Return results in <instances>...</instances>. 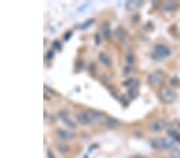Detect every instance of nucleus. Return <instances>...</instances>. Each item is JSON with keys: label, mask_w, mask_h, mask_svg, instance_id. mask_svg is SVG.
<instances>
[{"label": "nucleus", "mask_w": 180, "mask_h": 158, "mask_svg": "<svg viewBox=\"0 0 180 158\" xmlns=\"http://www.w3.org/2000/svg\"><path fill=\"white\" fill-rule=\"evenodd\" d=\"M125 61H126V63H127L128 65L131 66L134 63V62H135V57H134L133 54L130 52L127 53L126 55V56H125Z\"/></svg>", "instance_id": "obj_20"}, {"label": "nucleus", "mask_w": 180, "mask_h": 158, "mask_svg": "<svg viewBox=\"0 0 180 158\" xmlns=\"http://www.w3.org/2000/svg\"><path fill=\"white\" fill-rule=\"evenodd\" d=\"M105 124L107 125L108 128L112 129H117V128H118L120 125L119 121L112 117H107V119H106Z\"/></svg>", "instance_id": "obj_14"}, {"label": "nucleus", "mask_w": 180, "mask_h": 158, "mask_svg": "<svg viewBox=\"0 0 180 158\" xmlns=\"http://www.w3.org/2000/svg\"><path fill=\"white\" fill-rule=\"evenodd\" d=\"M135 158H146V157H144V156H135Z\"/></svg>", "instance_id": "obj_32"}, {"label": "nucleus", "mask_w": 180, "mask_h": 158, "mask_svg": "<svg viewBox=\"0 0 180 158\" xmlns=\"http://www.w3.org/2000/svg\"><path fill=\"white\" fill-rule=\"evenodd\" d=\"M167 133L170 139H172L174 142L180 143V133L178 131L174 130L173 129H169L167 130Z\"/></svg>", "instance_id": "obj_15"}, {"label": "nucleus", "mask_w": 180, "mask_h": 158, "mask_svg": "<svg viewBox=\"0 0 180 158\" xmlns=\"http://www.w3.org/2000/svg\"><path fill=\"white\" fill-rule=\"evenodd\" d=\"M171 128L170 129H174V130L178 131V132H179L180 133V122H177V121H173V122H171Z\"/></svg>", "instance_id": "obj_24"}, {"label": "nucleus", "mask_w": 180, "mask_h": 158, "mask_svg": "<svg viewBox=\"0 0 180 158\" xmlns=\"http://www.w3.org/2000/svg\"><path fill=\"white\" fill-rule=\"evenodd\" d=\"M128 98H130L131 100H135L139 95V91H138L137 88H135V89H130L127 92Z\"/></svg>", "instance_id": "obj_18"}, {"label": "nucleus", "mask_w": 180, "mask_h": 158, "mask_svg": "<svg viewBox=\"0 0 180 158\" xmlns=\"http://www.w3.org/2000/svg\"><path fill=\"white\" fill-rule=\"evenodd\" d=\"M95 18H89V19H87V21L84 22V23L81 24L80 26H79V30H85V29H87V28L89 27V26H91L92 24L95 22Z\"/></svg>", "instance_id": "obj_17"}, {"label": "nucleus", "mask_w": 180, "mask_h": 158, "mask_svg": "<svg viewBox=\"0 0 180 158\" xmlns=\"http://www.w3.org/2000/svg\"><path fill=\"white\" fill-rule=\"evenodd\" d=\"M170 156H171V158H180V149H178V148H174L171 151Z\"/></svg>", "instance_id": "obj_23"}, {"label": "nucleus", "mask_w": 180, "mask_h": 158, "mask_svg": "<svg viewBox=\"0 0 180 158\" xmlns=\"http://www.w3.org/2000/svg\"><path fill=\"white\" fill-rule=\"evenodd\" d=\"M159 95H160L161 98L167 103H171L174 102L175 100L177 99V94L172 90L168 89L167 87H163L161 88L159 90Z\"/></svg>", "instance_id": "obj_3"}, {"label": "nucleus", "mask_w": 180, "mask_h": 158, "mask_svg": "<svg viewBox=\"0 0 180 158\" xmlns=\"http://www.w3.org/2000/svg\"><path fill=\"white\" fill-rule=\"evenodd\" d=\"M139 81L138 80L137 78H130L122 82V86H124V87H126V88H128V89L130 90V89H135V88H137L138 86H139Z\"/></svg>", "instance_id": "obj_9"}, {"label": "nucleus", "mask_w": 180, "mask_h": 158, "mask_svg": "<svg viewBox=\"0 0 180 158\" xmlns=\"http://www.w3.org/2000/svg\"><path fill=\"white\" fill-rule=\"evenodd\" d=\"M77 121L81 125H89L92 123V119L89 113L87 112H81L77 115Z\"/></svg>", "instance_id": "obj_6"}, {"label": "nucleus", "mask_w": 180, "mask_h": 158, "mask_svg": "<svg viewBox=\"0 0 180 158\" xmlns=\"http://www.w3.org/2000/svg\"><path fill=\"white\" fill-rule=\"evenodd\" d=\"M134 71V68L130 66V65H127L126 67H124L123 70H122V74H123L124 76H128V75H130L131 74H132Z\"/></svg>", "instance_id": "obj_21"}, {"label": "nucleus", "mask_w": 180, "mask_h": 158, "mask_svg": "<svg viewBox=\"0 0 180 158\" xmlns=\"http://www.w3.org/2000/svg\"><path fill=\"white\" fill-rule=\"evenodd\" d=\"M171 55V51L167 46L157 44L151 54V58L155 61H162Z\"/></svg>", "instance_id": "obj_2"}, {"label": "nucleus", "mask_w": 180, "mask_h": 158, "mask_svg": "<svg viewBox=\"0 0 180 158\" xmlns=\"http://www.w3.org/2000/svg\"><path fill=\"white\" fill-rule=\"evenodd\" d=\"M98 57H99V62H100L103 66H105V67H110V65H111V63H112L110 57H109L107 54H105L104 52H99Z\"/></svg>", "instance_id": "obj_13"}, {"label": "nucleus", "mask_w": 180, "mask_h": 158, "mask_svg": "<svg viewBox=\"0 0 180 158\" xmlns=\"http://www.w3.org/2000/svg\"><path fill=\"white\" fill-rule=\"evenodd\" d=\"M175 143L170 137H156L151 140V144L152 148L157 150H167V149H174Z\"/></svg>", "instance_id": "obj_1"}, {"label": "nucleus", "mask_w": 180, "mask_h": 158, "mask_svg": "<svg viewBox=\"0 0 180 158\" xmlns=\"http://www.w3.org/2000/svg\"><path fill=\"white\" fill-rule=\"evenodd\" d=\"M84 67V61L82 60V59H79V60H78V62H77V64H76V67L78 68V70H83Z\"/></svg>", "instance_id": "obj_27"}, {"label": "nucleus", "mask_w": 180, "mask_h": 158, "mask_svg": "<svg viewBox=\"0 0 180 158\" xmlns=\"http://www.w3.org/2000/svg\"><path fill=\"white\" fill-rule=\"evenodd\" d=\"M47 157L48 158H55V156H54V155L53 154V152H51V151L50 150H47Z\"/></svg>", "instance_id": "obj_30"}, {"label": "nucleus", "mask_w": 180, "mask_h": 158, "mask_svg": "<svg viewBox=\"0 0 180 158\" xmlns=\"http://www.w3.org/2000/svg\"><path fill=\"white\" fill-rule=\"evenodd\" d=\"M57 149H58V151L60 153L64 154V153H66V152H68L69 148H68L67 145H66L63 143H58L57 144Z\"/></svg>", "instance_id": "obj_19"}, {"label": "nucleus", "mask_w": 180, "mask_h": 158, "mask_svg": "<svg viewBox=\"0 0 180 158\" xmlns=\"http://www.w3.org/2000/svg\"><path fill=\"white\" fill-rule=\"evenodd\" d=\"M58 116H59L60 119L62 120V122H63L66 126H68L69 128H71V129L76 128L75 123L73 122V121L69 118V117H68V113L66 110H61V111L59 112V113H58Z\"/></svg>", "instance_id": "obj_7"}, {"label": "nucleus", "mask_w": 180, "mask_h": 158, "mask_svg": "<svg viewBox=\"0 0 180 158\" xmlns=\"http://www.w3.org/2000/svg\"><path fill=\"white\" fill-rule=\"evenodd\" d=\"M47 117V113H46V109H44V118Z\"/></svg>", "instance_id": "obj_31"}, {"label": "nucleus", "mask_w": 180, "mask_h": 158, "mask_svg": "<svg viewBox=\"0 0 180 158\" xmlns=\"http://www.w3.org/2000/svg\"><path fill=\"white\" fill-rule=\"evenodd\" d=\"M95 45H99L100 43V38H99V34L98 33H96L95 34Z\"/></svg>", "instance_id": "obj_29"}, {"label": "nucleus", "mask_w": 180, "mask_h": 158, "mask_svg": "<svg viewBox=\"0 0 180 158\" xmlns=\"http://www.w3.org/2000/svg\"><path fill=\"white\" fill-rule=\"evenodd\" d=\"M167 126V123L164 121H156L151 123L149 125V130L153 133H159L161 131L164 130Z\"/></svg>", "instance_id": "obj_5"}, {"label": "nucleus", "mask_w": 180, "mask_h": 158, "mask_svg": "<svg viewBox=\"0 0 180 158\" xmlns=\"http://www.w3.org/2000/svg\"><path fill=\"white\" fill-rule=\"evenodd\" d=\"M71 36H72V32L71 31L66 32V33L65 34V35H64V40H65V41H68V40L71 38Z\"/></svg>", "instance_id": "obj_28"}, {"label": "nucleus", "mask_w": 180, "mask_h": 158, "mask_svg": "<svg viewBox=\"0 0 180 158\" xmlns=\"http://www.w3.org/2000/svg\"><path fill=\"white\" fill-rule=\"evenodd\" d=\"M178 5L174 2H167L163 3L161 6V10L164 12H171L174 11V10H176L178 8Z\"/></svg>", "instance_id": "obj_11"}, {"label": "nucleus", "mask_w": 180, "mask_h": 158, "mask_svg": "<svg viewBox=\"0 0 180 158\" xmlns=\"http://www.w3.org/2000/svg\"><path fill=\"white\" fill-rule=\"evenodd\" d=\"M143 5L141 0H131L126 2V8L128 10H135Z\"/></svg>", "instance_id": "obj_12"}, {"label": "nucleus", "mask_w": 180, "mask_h": 158, "mask_svg": "<svg viewBox=\"0 0 180 158\" xmlns=\"http://www.w3.org/2000/svg\"><path fill=\"white\" fill-rule=\"evenodd\" d=\"M57 135L60 139H62L63 140H71L75 137V133H73L71 131L67 130V129H59L57 130Z\"/></svg>", "instance_id": "obj_8"}, {"label": "nucleus", "mask_w": 180, "mask_h": 158, "mask_svg": "<svg viewBox=\"0 0 180 158\" xmlns=\"http://www.w3.org/2000/svg\"><path fill=\"white\" fill-rule=\"evenodd\" d=\"M91 114H92V117L94 118L97 120L99 122H106V119H107V117H104L103 114L101 112L96 111V110H93L91 112Z\"/></svg>", "instance_id": "obj_16"}, {"label": "nucleus", "mask_w": 180, "mask_h": 158, "mask_svg": "<svg viewBox=\"0 0 180 158\" xmlns=\"http://www.w3.org/2000/svg\"><path fill=\"white\" fill-rule=\"evenodd\" d=\"M52 46H53V47H54V49L58 50V51L61 50V48H62V45H61V43H60V42L58 41V40H54V41L53 42V43H52Z\"/></svg>", "instance_id": "obj_26"}, {"label": "nucleus", "mask_w": 180, "mask_h": 158, "mask_svg": "<svg viewBox=\"0 0 180 158\" xmlns=\"http://www.w3.org/2000/svg\"><path fill=\"white\" fill-rule=\"evenodd\" d=\"M54 51H52V50H50V51H47V55H46V59H47V60L50 61V60H52L53 58H54Z\"/></svg>", "instance_id": "obj_25"}, {"label": "nucleus", "mask_w": 180, "mask_h": 158, "mask_svg": "<svg viewBox=\"0 0 180 158\" xmlns=\"http://www.w3.org/2000/svg\"><path fill=\"white\" fill-rule=\"evenodd\" d=\"M114 35H115V37L117 38L118 39H121L123 36V29L122 28V26H118L114 30Z\"/></svg>", "instance_id": "obj_22"}, {"label": "nucleus", "mask_w": 180, "mask_h": 158, "mask_svg": "<svg viewBox=\"0 0 180 158\" xmlns=\"http://www.w3.org/2000/svg\"><path fill=\"white\" fill-rule=\"evenodd\" d=\"M164 80V73L161 70H155L149 74L147 81L149 84L152 86H158Z\"/></svg>", "instance_id": "obj_4"}, {"label": "nucleus", "mask_w": 180, "mask_h": 158, "mask_svg": "<svg viewBox=\"0 0 180 158\" xmlns=\"http://www.w3.org/2000/svg\"><path fill=\"white\" fill-rule=\"evenodd\" d=\"M101 30H102V34L103 36L106 40H109L111 36V31H110V24L109 22H103L101 27Z\"/></svg>", "instance_id": "obj_10"}]
</instances>
